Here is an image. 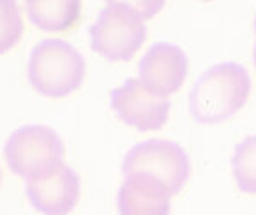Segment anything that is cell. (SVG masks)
<instances>
[{"instance_id":"cell-7","label":"cell","mask_w":256,"mask_h":215,"mask_svg":"<svg viewBox=\"0 0 256 215\" xmlns=\"http://www.w3.org/2000/svg\"><path fill=\"white\" fill-rule=\"evenodd\" d=\"M26 194L42 215H70L81 199V178L66 162L34 180H29Z\"/></svg>"},{"instance_id":"cell-2","label":"cell","mask_w":256,"mask_h":215,"mask_svg":"<svg viewBox=\"0 0 256 215\" xmlns=\"http://www.w3.org/2000/svg\"><path fill=\"white\" fill-rule=\"evenodd\" d=\"M88 64L81 52L63 40H43L30 50L27 78L38 94L48 99H64L82 86Z\"/></svg>"},{"instance_id":"cell-8","label":"cell","mask_w":256,"mask_h":215,"mask_svg":"<svg viewBox=\"0 0 256 215\" xmlns=\"http://www.w3.org/2000/svg\"><path fill=\"white\" fill-rule=\"evenodd\" d=\"M188 78V58L172 43L152 45L138 64V79L147 90L168 99L181 90Z\"/></svg>"},{"instance_id":"cell-10","label":"cell","mask_w":256,"mask_h":215,"mask_svg":"<svg viewBox=\"0 0 256 215\" xmlns=\"http://www.w3.org/2000/svg\"><path fill=\"white\" fill-rule=\"evenodd\" d=\"M26 13L32 26L48 34H70L84 18L82 4L77 0H29Z\"/></svg>"},{"instance_id":"cell-1","label":"cell","mask_w":256,"mask_h":215,"mask_svg":"<svg viewBox=\"0 0 256 215\" xmlns=\"http://www.w3.org/2000/svg\"><path fill=\"white\" fill-rule=\"evenodd\" d=\"M249 95L251 79L242 64H214L190 92V113L199 124H220L248 104Z\"/></svg>"},{"instance_id":"cell-6","label":"cell","mask_w":256,"mask_h":215,"mask_svg":"<svg viewBox=\"0 0 256 215\" xmlns=\"http://www.w3.org/2000/svg\"><path fill=\"white\" fill-rule=\"evenodd\" d=\"M111 108L129 128L140 133H156L168 120L170 102L152 94L138 78H131L111 94Z\"/></svg>"},{"instance_id":"cell-5","label":"cell","mask_w":256,"mask_h":215,"mask_svg":"<svg viewBox=\"0 0 256 215\" xmlns=\"http://www.w3.org/2000/svg\"><path fill=\"white\" fill-rule=\"evenodd\" d=\"M63 138L47 126L30 124L16 129L8 138L4 160L9 170L22 180H34L64 164Z\"/></svg>"},{"instance_id":"cell-9","label":"cell","mask_w":256,"mask_h":215,"mask_svg":"<svg viewBox=\"0 0 256 215\" xmlns=\"http://www.w3.org/2000/svg\"><path fill=\"white\" fill-rule=\"evenodd\" d=\"M170 192L146 178L129 176L118 190L120 215H170Z\"/></svg>"},{"instance_id":"cell-11","label":"cell","mask_w":256,"mask_h":215,"mask_svg":"<svg viewBox=\"0 0 256 215\" xmlns=\"http://www.w3.org/2000/svg\"><path fill=\"white\" fill-rule=\"evenodd\" d=\"M236 188L246 196H256V133L238 142L231 158Z\"/></svg>"},{"instance_id":"cell-14","label":"cell","mask_w":256,"mask_h":215,"mask_svg":"<svg viewBox=\"0 0 256 215\" xmlns=\"http://www.w3.org/2000/svg\"><path fill=\"white\" fill-rule=\"evenodd\" d=\"M2 183H4V172H2V167H0V188H2Z\"/></svg>"},{"instance_id":"cell-3","label":"cell","mask_w":256,"mask_h":215,"mask_svg":"<svg viewBox=\"0 0 256 215\" xmlns=\"http://www.w3.org/2000/svg\"><path fill=\"white\" fill-rule=\"evenodd\" d=\"M147 40L146 22L128 2H108L90 29L92 50L110 63H128Z\"/></svg>"},{"instance_id":"cell-4","label":"cell","mask_w":256,"mask_h":215,"mask_svg":"<svg viewBox=\"0 0 256 215\" xmlns=\"http://www.w3.org/2000/svg\"><path fill=\"white\" fill-rule=\"evenodd\" d=\"M122 170L126 178L138 176L158 183L174 198L186 186L192 167L188 154L181 146L170 140L152 138L136 144L131 150H128Z\"/></svg>"},{"instance_id":"cell-13","label":"cell","mask_w":256,"mask_h":215,"mask_svg":"<svg viewBox=\"0 0 256 215\" xmlns=\"http://www.w3.org/2000/svg\"><path fill=\"white\" fill-rule=\"evenodd\" d=\"M129 8L138 14L144 22L150 20L165 8V2H128Z\"/></svg>"},{"instance_id":"cell-15","label":"cell","mask_w":256,"mask_h":215,"mask_svg":"<svg viewBox=\"0 0 256 215\" xmlns=\"http://www.w3.org/2000/svg\"><path fill=\"white\" fill-rule=\"evenodd\" d=\"M254 66H256V47H254Z\"/></svg>"},{"instance_id":"cell-12","label":"cell","mask_w":256,"mask_h":215,"mask_svg":"<svg viewBox=\"0 0 256 215\" xmlns=\"http://www.w3.org/2000/svg\"><path fill=\"white\" fill-rule=\"evenodd\" d=\"M26 24L14 2L0 0V56L13 50L24 36Z\"/></svg>"},{"instance_id":"cell-16","label":"cell","mask_w":256,"mask_h":215,"mask_svg":"<svg viewBox=\"0 0 256 215\" xmlns=\"http://www.w3.org/2000/svg\"><path fill=\"white\" fill-rule=\"evenodd\" d=\"M254 29H256V20H254Z\"/></svg>"}]
</instances>
